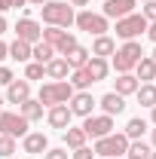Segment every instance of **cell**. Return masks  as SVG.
<instances>
[{
	"instance_id": "cell-9",
	"label": "cell",
	"mask_w": 156,
	"mask_h": 159,
	"mask_svg": "<svg viewBox=\"0 0 156 159\" xmlns=\"http://www.w3.org/2000/svg\"><path fill=\"white\" fill-rule=\"evenodd\" d=\"M138 0H104V19H126V16H132V9H135Z\"/></svg>"
},
{
	"instance_id": "cell-7",
	"label": "cell",
	"mask_w": 156,
	"mask_h": 159,
	"mask_svg": "<svg viewBox=\"0 0 156 159\" xmlns=\"http://www.w3.org/2000/svg\"><path fill=\"white\" fill-rule=\"evenodd\" d=\"M83 132H86V138H95V141L104 138V135L113 132V116H107V113H101V116H86Z\"/></svg>"
},
{
	"instance_id": "cell-24",
	"label": "cell",
	"mask_w": 156,
	"mask_h": 159,
	"mask_svg": "<svg viewBox=\"0 0 156 159\" xmlns=\"http://www.w3.org/2000/svg\"><path fill=\"white\" fill-rule=\"evenodd\" d=\"M135 95H138V101H141L144 107H153L156 104V83H141Z\"/></svg>"
},
{
	"instance_id": "cell-17",
	"label": "cell",
	"mask_w": 156,
	"mask_h": 159,
	"mask_svg": "<svg viewBox=\"0 0 156 159\" xmlns=\"http://www.w3.org/2000/svg\"><path fill=\"white\" fill-rule=\"evenodd\" d=\"M92 58V52L89 49H83V46H74L67 55H64V61L71 64V70H77V67H86V61Z\"/></svg>"
},
{
	"instance_id": "cell-20",
	"label": "cell",
	"mask_w": 156,
	"mask_h": 159,
	"mask_svg": "<svg viewBox=\"0 0 156 159\" xmlns=\"http://www.w3.org/2000/svg\"><path fill=\"white\" fill-rule=\"evenodd\" d=\"M31 58H37L40 64H49V61L55 58V46H49V43H43V40H40V43L31 46Z\"/></svg>"
},
{
	"instance_id": "cell-22",
	"label": "cell",
	"mask_w": 156,
	"mask_h": 159,
	"mask_svg": "<svg viewBox=\"0 0 156 159\" xmlns=\"http://www.w3.org/2000/svg\"><path fill=\"white\" fill-rule=\"evenodd\" d=\"M43 67H46V77H52V80H64L67 70H71V64L64 58H52L49 64H43Z\"/></svg>"
},
{
	"instance_id": "cell-39",
	"label": "cell",
	"mask_w": 156,
	"mask_h": 159,
	"mask_svg": "<svg viewBox=\"0 0 156 159\" xmlns=\"http://www.w3.org/2000/svg\"><path fill=\"white\" fill-rule=\"evenodd\" d=\"M147 37L156 43V21H150V25H147Z\"/></svg>"
},
{
	"instance_id": "cell-36",
	"label": "cell",
	"mask_w": 156,
	"mask_h": 159,
	"mask_svg": "<svg viewBox=\"0 0 156 159\" xmlns=\"http://www.w3.org/2000/svg\"><path fill=\"white\" fill-rule=\"evenodd\" d=\"M141 16H144L147 21H156V0H153V3H147V6H144V12H141Z\"/></svg>"
},
{
	"instance_id": "cell-19",
	"label": "cell",
	"mask_w": 156,
	"mask_h": 159,
	"mask_svg": "<svg viewBox=\"0 0 156 159\" xmlns=\"http://www.w3.org/2000/svg\"><path fill=\"white\" fill-rule=\"evenodd\" d=\"M117 52V43L107 37V34H101V37H95V46H92V55H98V58H107V55H113Z\"/></svg>"
},
{
	"instance_id": "cell-50",
	"label": "cell",
	"mask_w": 156,
	"mask_h": 159,
	"mask_svg": "<svg viewBox=\"0 0 156 159\" xmlns=\"http://www.w3.org/2000/svg\"><path fill=\"white\" fill-rule=\"evenodd\" d=\"M144 3H153V0H144Z\"/></svg>"
},
{
	"instance_id": "cell-45",
	"label": "cell",
	"mask_w": 156,
	"mask_h": 159,
	"mask_svg": "<svg viewBox=\"0 0 156 159\" xmlns=\"http://www.w3.org/2000/svg\"><path fill=\"white\" fill-rule=\"evenodd\" d=\"M25 3H28V0H12V6H25Z\"/></svg>"
},
{
	"instance_id": "cell-3",
	"label": "cell",
	"mask_w": 156,
	"mask_h": 159,
	"mask_svg": "<svg viewBox=\"0 0 156 159\" xmlns=\"http://www.w3.org/2000/svg\"><path fill=\"white\" fill-rule=\"evenodd\" d=\"M126 147H129V138L126 135H117V132H110V135H104V138L95 141V153L98 156H126Z\"/></svg>"
},
{
	"instance_id": "cell-32",
	"label": "cell",
	"mask_w": 156,
	"mask_h": 159,
	"mask_svg": "<svg viewBox=\"0 0 156 159\" xmlns=\"http://www.w3.org/2000/svg\"><path fill=\"white\" fill-rule=\"evenodd\" d=\"M61 37H64V31H61V28H52V25L43 31V43H49V46H58Z\"/></svg>"
},
{
	"instance_id": "cell-30",
	"label": "cell",
	"mask_w": 156,
	"mask_h": 159,
	"mask_svg": "<svg viewBox=\"0 0 156 159\" xmlns=\"http://www.w3.org/2000/svg\"><path fill=\"white\" fill-rule=\"evenodd\" d=\"M74 92H77V89H74L67 80H58V83H55V95H58V104H67V101L74 98Z\"/></svg>"
},
{
	"instance_id": "cell-52",
	"label": "cell",
	"mask_w": 156,
	"mask_h": 159,
	"mask_svg": "<svg viewBox=\"0 0 156 159\" xmlns=\"http://www.w3.org/2000/svg\"><path fill=\"white\" fill-rule=\"evenodd\" d=\"M153 80H156V77H153Z\"/></svg>"
},
{
	"instance_id": "cell-43",
	"label": "cell",
	"mask_w": 156,
	"mask_h": 159,
	"mask_svg": "<svg viewBox=\"0 0 156 159\" xmlns=\"http://www.w3.org/2000/svg\"><path fill=\"white\" fill-rule=\"evenodd\" d=\"M150 119H153V125H156V104L150 107Z\"/></svg>"
},
{
	"instance_id": "cell-13",
	"label": "cell",
	"mask_w": 156,
	"mask_h": 159,
	"mask_svg": "<svg viewBox=\"0 0 156 159\" xmlns=\"http://www.w3.org/2000/svg\"><path fill=\"white\" fill-rule=\"evenodd\" d=\"M86 74H89V80L92 83H98V80L107 77V70H110V64H107V58H98V55H92V58L86 61V67H83Z\"/></svg>"
},
{
	"instance_id": "cell-44",
	"label": "cell",
	"mask_w": 156,
	"mask_h": 159,
	"mask_svg": "<svg viewBox=\"0 0 156 159\" xmlns=\"http://www.w3.org/2000/svg\"><path fill=\"white\" fill-rule=\"evenodd\" d=\"M3 31H6V19L0 16V34H3Z\"/></svg>"
},
{
	"instance_id": "cell-38",
	"label": "cell",
	"mask_w": 156,
	"mask_h": 159,
	"mask_svg": "<svg viewBox=\"0 0 156 159\" xmlns=\"http://www.w3.org/2000/svg\"><path fill=\"white\" fill-rule=\"evenodd\" d=\"M12 83V70L9 67H0V86H9Z\"/></svg>"
},
{
	"instance_id": "cell-40",
	"label": "cell",
	"mask_w": 156,
	"mask_h": 159,
	"mask_svg": "<svg viewBox=\"0 0 156 159\" xmlns=\"http://www.w3.org/2000/svg\"><path fill=\"white\" fill-rule=\"evenodd\" d=\"M3 58H9V46H6V43L0 40V61H3Z\"/></svg>"
},
{
	"instance_id": "cell-11",
	"label": "cell",
	"mask_w": 156,
	"mask_h": 159,
	"mask_svg": "<svg viewBox=\"0 0 156 159\" xmlns=\"http://www.w3.org/2000/svg\"><path fill=\"white\" fill-rule=\"evenodd\" d=\"M28 98H31V83L28 80H12L6 86V101L9 104H25Z\"/></svg>"
},
{
	"instance_id": "cell-4",
	"label": "cell",
	"mask_w": 156,
	"mask_h": 159,
	"mask_svg": "<svg viewBox=\"0 0 156 159\" xmlns=\"http://www.w3.org/2000/svg\"><path fill=\"white\" fill-rule=\"evenodd\" d=\"M74 21H77V28H80V31H86V34H95V37L107 34V19H104L101 12L83 9L80 16H74Z\"/></svg>"
},
{
	"instance_id": "cell-34",
	"label": "cell",
	"mask_w": 156,
	"mask_h": 159,
	"mask_svg": "<svg viewBox=\"0 0 156 159\" xmlns=\"http://www.w3.org/2000/svg\"><path fill=\"white\" fill-rule=\"evenodd\" d=\"M12 153H16V138L0 135V156H12Z\"/></svg>"
},
{
	"instance_id": "cell-5",
	"label": "cell",
	"mask_w": 156,
	"mask_h": 159,
	"mask_svg": "<svg viewBox=\"0 0 156 159\" xmlns=\"http://www.w3.org/2000/svg\"><path fill=\"white\" fill-rule=\"evenodd\" d=\"M147 25L150 21L144 19V16H126V19H117V37L119 40H135L138 34H144L147 31Z\"/></svg>"
},
{
	"instance_id": "cell-47",
	"label": "cell",
	"mask_w": 156,
	"mask_h": 159,
	"mask_svg": "<svg viewBox=\"0 0 156 159\" xmlns=\"http://www.w3.org/2000/svg\"><path fill=\"white\" fill-rule=\"evenodd\" d=\"M150 138H153V147H156V129H153V135H150Z\"/></svg>"
},
{
	"instance_id": "cell-14",
	"label": "cell",
	"mask_w": 156,
	"mask_h": 159,
	"mask_svg": "<svg viewBox=\"0 0 156 159\" xmlns=\"http://www.w3.org/2000/svg\"><path fill=\"white\" fill-rule=\"evenodd\" d=\"M98 104H101V110H104L107 116H113V113H122V110H126V98L117 95V92H107Z\"/></svg>"
},
{
	"instance_id": "cell-8",
	"label": "cell",
	"mask_w": 156,
	"mask_h": 159,
	"mask_svg": "<svg viewBox=\"0 0 156 159\" xmlns=\"http://www.w3.org/2000/svg\"><path fill=\"white\" fill-rule=\"evenodd\" d=\"M16 40H25V43H31V46H34V43L43 40V28H40L31 16H25V19L16 21Z\"/></svg>"
},
{
	"instance_id": "cell-28",
	"label": "cell",
	"mask_w": 156,
	"mask_h": 159,
	"mask_svg": "<svg viewBox=\"0 0 156 159\" xmlns=\"http://www.w3.org/2000/svg\"><path fill=\"white\" fill-rule=\"evenodd\" d=\"M67 83H71V86H74L77 92H86V89L92 86V80H89V74H86L83 67H77V70L71 74V80H67Z\"/></svg>"
},
{
	"instance_id": "cell-26",
	"label": "cell",
	"mask_w": 156,
	"mask_h": 159,
	"mask_svg": "<svg viewBox=\"0 0 156 159\" xmlns=\"http://www.w3.org/2000/svg\"><path fill=\"white\" fill-rule=\"evenodd\" d=\"M126 156H129V159H150V147H147L144 141H129Z\"/></svg>"
},
{
	"instance_id": "cell-16",
	"label": "cell",
	"mask_w": 156,
	"mask_h": 159,
	"mask_svg": "<svg viewBox=\"0 0 156 159\" xmlns=\"http://www.w3.org/2000/svg\"><path fill=\"white\" fill-rule=\"evenodd\" d=\"M135 70H138V83H150L156 77V61L150 55H141V61L135 64Z\"/></svg>"
},
{
	"instance_id": "cell-25",
	"label": "cell",
	"mask_w": 156,
	"mask_h": 159,
	"mask_svg": "<svg viewBox=\"0 0 156 159\" xmlns=\"http://www.w3.org/2000/svg\"><path fill=\"white\" fill-rule=\"evenodd\" d=\"M64 144L74 147V150H77V147H86V132H83V125H80V129H71V125H67V129H64Z\"/></svg>"
},
{
	"instance_id": "cell-41",
	"label": "cell",
	"mask_w": 156,
	"mask_h": 159,
	"mask_svg": "<svg viewBox=\"0 0 156 159\" xmlns=\"http://www.w3.org/2000/svg\"><path fill=\"white\" fill-rule=\"evenodd\" d=\"M6 9H12V0H0V12H6Z\"/></svg>"
},
{
	"instance_id": "cell-33",
	"label": "cell",
	"mask_w": 156,
	"mask_h": 159,
	"mask_svg": "<svg viewBox=\"0 0 156 159\" xmlns=\"http://www.w3.org/2000/svg\"><path fill=\"white\" fill-rule=\"evenodd\" d=\"M40 77H46V67H43L40 61H31V64L25 67V80H40Z\"/></svg>"
},
{
	"instance_id": "cell-29",
	"label": "cell",
	"mask_w": 156,
	"mask_h": 159,
	"mask_svg": "<svg viewBox=\"0 0 156 159\" xmlns=\"http://www.w3.org/2000/svg\"><path fill=\"white\" fill-rule=\"evenodd\" d=\"M37 101L43 104V107H52V104H58V95H55V83H46V86L40 89Z\"/></svg>"
},
{
	"instance_id": "cell-48",
	"label": "cell",
	"mask_w": 156,
	"mask_h": 159,
	"mask_svg": "<svg viewBox=\"0 0 156 159\" xmlns=\"http://www.w3.org/2000/svg\"><path fill=\"white\" fill-rule=\"evenodd\" d=\"M150 159H156V150H150Z\"/></svg>"
},
{
	"instance_id": "cell-10",
	"label": "cell",
	"mask_w": 156,
	"mask_h": 159,
	"mask_svg": "<svg viewBox=\"0 0 156 159\" xmlns=\"http://www.w3.org/2000/svg\"><path fill=\"white\" fill-rule=\"evenodd\" d=\"M67 104H71V113H74V116H92V107H95V98H92V95H89V92H74V98L67 101Z\"/></svg>"
},
{
	"instance_id": "cell-15",
	"label": "cell",
	"mask_w": 156,
	"mask_h": 159,
	"mask_svg": "<svg viewBox=\"0 0 156 159\" xmlns=\"http://www.w3.org/2000/svg\"><path fill=\"white\" fill-rule=\"evenodd\" d=\"M46 147H49V141H46V135H43V132H28V135H25V153L40 156Z\"/></svg>"
},
{
	"instance_id": "cell-31",
	"label": "cell",
	"mask_w": 156,
	"mask_h": 159,
	"mask_svg": "<svg viewBox=\"0 0 156 159\" xmlns=\"http://www.w3.org/2000/svg\"><path fill=\"white\" fill-rule=\"evenodd\" d=\"M74 46H80V43H77V37L64 31V37H61V40H58V46H55V55H61V58H64V55H67Z\"/></svg>"
},
{
	"instance_id": "cell-42",
	"label": "cell",
	"mask_w": 156,
	"mask_h": 159,
	"mask_svg": "<svg viewBox=\"0 0 156 159\" xmlns=\"http://www.w3.org/2000/svg\"><path fill=\"white\" fill-rule=\"evenodd\" d=\"M89 0H71V6H86Z\"/></svg>"
},
{
	"instance_id": "cell-35",
	"label": "cell",
	"mask_w": 156,
	"mask_h": 159,
	"mask_svg": "<svg viewBox=\"0 0 156 159\" xmlns=\"http://www.w3.org/2000/svg\"><path fill=\"white\" fill-rule=\"evenodd\" d=\"M95 156V150H89V147H77L74 150V159H92Z\"/></svg>"
},
{
	"instance_id": "cell-37",
	"label": "cell",
	"mask_w": 156,
	"mask_h": 159,
	"mask_svg": "<svg viewBox=\"0 0 156 159\" xmlns=\"http://www.w3.org/2000/svg\"><path fill=\"white\" fill-rule=\"evenodd\" d=\"M46 159H67V150H61V147H55V150H46Z\"/></svg>"
},
{
	"instance_id": "cell-12",
	"label": "cell",
	"mask_w": 156,
	"mask_h": 159,
	"mask_svg": "<svg viewBox=\"0 0 156 159\" xmlns=\"http://www.w3.org/2000/svg\"><path fill=\"white\" fill-rule=\"evenodd\" d=\"M71 116H74V113H71L67 104H52L49 113H46V119H49L52 129H67V125H71Z\"/></svg>"
},
{
	"instance_id": "cell-18",
	"label": "cell",
	"mask_w": 156,
	"mask_h": 159,
	"mask_svg": "<svg viewBox=\"0 0 156 159\" xmlns=\"http://www.w3.org/2000/svg\"><path fill=\"white\" fill-rule=\"evenodd\" d=\"M138 86H141L138 77H132V74H119V77H117V95H122V98H126V95H135Z\"/></svg>"
},
{
	"instance_id": "cell-51",
	"label": "cell",
	"mask_w": 156,
	"mask_h": 159,
	"mask_svg": "<svg viewBox=\"0 0 156 159\" xmlns=\"http://www.w3.org/2000/svg\"><path fill=\"white\" fill-rule=\"evenodd\" d=\"M113 159H119V156H113Z\"/></svg>"
},
{
	"instance_id": "cell-21",
	"label": "cell",
	"mask_w": 156,
	"mask_h": 159,
	"mask_svg": "<svg viewBox=\"0 0 156 159\" xmlns=\"http://www.w3.org/2000/svg\"><path fill=\"white\" fill-rule=\"evenodd\" d=\"M144 132H147V119H141V116H135V119H129V125H126V138L129 141H141L144 138Z\"/></svg>"
},
{
	"instance_id": "cell-1",
	"label": "cell",
	"mask_w": 156,
	"mask_h": 159,
	"mask_svg": "<svg viewBox=\"0 0 156 159\" xmlns=\"http://www.w3.org/2000/svg\"><path fill=\"white\" fill-rule=\"evenodd\" d=\"M40 12H43V21L52 25V28H67V25H74V6H67V3H61V0H46V3L40 6Z\"/></svg>"
},
{
	"instance_id": "cell-23",
	"label": "cell",
	"mask_w": 156,
	"mask_h": 159,
	"mask_svg": "<svg viewBox=\"0 0 156 159\" xmlns=\"http://www.w3.org/2000/svg\"><path fill=\"white\" fill-rule=\"evenodd\" d=\"M19 107H21V116L28 119V122H37V119H43V104H40V101L28 98L25 104H19Z\"/></svg>"
},
{
	"instance_id": "cell-6",
	"label": "cell",
	"mask_w": 156,
	"mask_h": 159,
	"mask_svg": "<svg viewBox=\"0 0 156 159\" xmlns=\"http://www.w3.org/2000/svg\"><path fill=\"white\" fill-rule=\"evenodd\" d=\"M0 135L25 138V135H28V119L21 116V113H3V110H0Z\"/></svg>"
},
{
	"instance_id": "cell-46",
	"label": "cell",
	"mask_w": 156,
	"mask_h": 159,
	"mask_svg": "<svg viewBox=\"0 0 156 159\" xmlns=\"http://www.w3.org/2000/svg\"><path fill=\"white\" fill-rule=\"evenodd\" d=\"M28 3H37V6H43V3H46V0H28Z\"/></svg>"
},
{
	"instance_id": "cell-27",
	"label": "cell",
	"mask_w": 156,
	"mask_h": 159,
	"mask_svg": "<svg viewBox=\"0 0 156 159\" xmlns=\"http://www.w3.org/2000/svg\"><path fill=\"white\" fill-rule=\"evenodd\" d=\"M9 58H16V61H28V58H31V43L16 40V43L9 46Z\"/></svg>"
},
{
	"instance_id": "cell-49",
	"label": "cell",
	"mask_w": 156,
	"mask_h": 159,
	"mask_svg": "<svg viewBox=\"0 0 156 159\" xmlns=\"http://www.w3.org/2000/svg\"><path fill=\"white\" fill-rule=\"evenodd\" d=\"M150 58H153V61H156V49H153V55H150Z\"/></svg>"
},
{
	"instance_id": "cell-2",
	"label": "cell",
	"mask_w": 156,
	"mask_h": 159,
	"mask_svg": "<svg viewBox=\"0 0 156 159\" xmlns=\"http://www.w3.org/2000/svg\"><path fill=\"white\" fill-rule=\"evenodd\" d=\"M141 55H144L141 52V43L138 40H126V46L113 52V67H117L119 74H129L138 61H141Z\"/></svg>"
}]
</instances>
